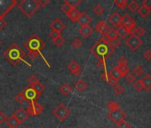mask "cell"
Masks as SVG:
<instances>
[{
	"mask_svg": "<svg viewBox=\"0 0 151 128\" xmlns=\"http://www.w3.org/2000/svg\"><path fill=\"white\" fill-rule=\"evenodd\" d=\"M16 0H0V20L5 18V16L12 11L17 5Z\"/></svg>",
	"mask_w": 151,
	"mask_h": 128,
	"instance_id": "obj_5",
	"label": "cell"
},
{
	"mask_svg": "<svg viewBox=\"0 0 151 128\" xmlns=\"http://www.w3.org/2000/svg\"><path fill=\"white\" fill-rule=\"evenodd\" d=\"M107 37L109 39L110 42L114 41L115 39L118 38V35H117V32H116V29H110L109 31V33L107 34Z\"/></svg>",
	"mask_w": 151,
	"mask_h": 128,
	"instance_id": "obj_30",
	"label": "cell"
},
{
	"mask_svg": "<svg viewBox=\"0 0 151 128\" xmlns=\"http://www.w3.org/2000/svg\"><path fill=\"white\" fill-rule=\"evenodd\" d=\"M14 100L15 101H17L18 103H22L24 101H25V97H24V94L22 93H18L15 97H14Z\"/></svg>",
	"mask_w": 151,
	"mask_h": 128,
	"instance_id": "obj_47",
	"label": "cell"
},
{
	"mask_svg": "<svg viewBox=\"0 0 151 128\" xmlns=\"http://www.w3.org/2000/svg\"><path fill=\"white\" fill-rule=\"evenodd\" d=\"M26 110H27L29 116H36L40 115L43 112L44 108L38 102L33 101V102L29 103V106H28V108H27Z\"/></svg>",
	"mask_w": 151,
	"mask_h": 128,
	"instance_id": "obj_8",
	"label": "cell"
},
{
	"mask_svg": "<svg viewBox=\"0 0 151 128\" xmlns=\"http://www.w3.org/2000/svg\"><path fill=\"white\" fill-rule=\"evenodd\" d=\"M133 87H134V88H135V90H136V91H138V92L142 91V90L144 89V87H143V84H142L141 79H138V80H136V81L133 83Z\"/></svg>",
	"mask_w": 151,
	"mask_h": 128,
	"instance_id": "obj_33",
	"label": "cell"
},
{
	"mask_svg": "<svg viewBox=\"0 0 151 128\" xmlns=\"http://www.w3.org/2000/svg\"><path fill=\"white\" fill-rule=\"evenodd\" d=\"M95 29H96V30H97L99 33H101L102 36H107V34L109 33V31L111 29L110 27H109L106 22H99L96 24Z\"/></svg>",
	"mask_w": 151,
	"mask_h": 128,
	"instance_id": "obj_14",
	"label": "cell"
},
{
	"mask_svg": "<svg viewBox=\"0 0 151 128\" xmlns=\"http://www.w3.org/2000/svg\"><path fill=\"white\" fill-rule=\"evenodd\" d=\"M93 29L89 25H87V26H83V27H81V29H79V33H80L81 36H83L85 38L90 37L91 35L93 34Z\"/></svg>",
	"mask_w": 151,
	"mask_h": 128,
	"instance_id": "obj_18",
	"label": "cell"
},
{
	"mask_svg": "<svg viewBox=\"0 0 151 128\" xmlns=\"http://www.w3.org/2000/svg\"><path fill=\"white\" fill-rule=\"evenodd\" d=\"M53 43H54V45L56 46H62L64 45V43H65V39L62 37H60L57 39L53 40Z\"/></svg>",
	"mask_w": 151,
	"mask_h": 128,
	"instance_id": "obj_45",
	"label": "cell"
},
{
	"mask_svg": "<svg viewBox=\"0 0 151 128\" xmlns=\"http://www.w3.org/2000/svg\"><path fill=\"white\" fill-rule=\"evenodd\" d=\"M80 14L81 13L79 12V10H78L77 8H73L68 14H67V16L71 22H77L80 16Z\"/></svg>",
	"mask_w": 151,
	"mask_h": 128,
	"instance_id": "obj_20",
	"label": "cell"
},
{
	"mask_svg": "<svg viewBox=\"0 0 151 128\" xmlns=\"http://www.w3.org/2000/svg\"><path fill=\"white\" fill-rule=\"evenodd\" d=\"M106 106H107V108H108V109L109 111H112V110H115V109L120 108L119 107V104L117 102H116V101H109V102L107 103Z\"/></svg>",
	"mask_w": 151,
	"mask_h": 128,
	"instance_id": "obj_32",
	"label": "cell"
},
{
	"mask_svg": "<svg viewBox=\"0 0 151 128\" xmlns=\"http://www.w3.org/2000/svg\"><path fill=\"white\" fill-rule=\"evenodd\" d=\"M125 112L121 109V108H118L115 110H112V111H109V114H108V116L109 119H111V121H113L114 123L117 124L123 120H124V117H125Z\"/></svg>",
	"mask_w": 151,
	"mask_h": 128,
	"instance_id": "obj_7",
	"label": "cell"
},
{
	"mask_svg": "<svg viewBox=\"0 0 151 128\" xmlns=\"http://www.w3.org/2000/svg\"><path fill=\"white\" fill-rule=\"evenodd\" d=\"M75 87H76V89H77L78 91L83 92V91H85V90L87 88V83H86L84 79L80 78V79L78 80L77 83H76Z\"/></svg>",
	"mask_w": 151,
	"mask_h": 128,
	"instance_id": "obj_23",
	"label": "cell"
},
{
	"mask_svg": "<svg viewBox=\"0 0 151 128\" xmlns=\"http://www.w3.org/2000/svg\"><path fill=\"white\" fill-rule=\"evenodd\" d=\"M127 65V59L124 56H121L117 60V66H126Z\"/></svg>",
	"mask_w": 151,
	"mask_h": 128,
	"instance_id": "obj_43",
	"label": "cell"
},
{
	"mask_svg": "<svg viewBox=\"0 0 151 128\" xmlns=\"http://www.w3.org/2000/svg\"><path fill=\"white\" fill-rule=\"evenodd\" d=\"M77 22L81 25V27H83V26H87V25H89V24L91 23L92 18H91L86 13H81V14H80V16H79V18L78 19Z\"/></svg>",
	"mask_w": 151,
	"mask_h": 128,
	"instance_id": "obj_17",
	"label": "cell"
},
{
	"mask_svg": "<svg viewBox=\"0 0 151 128\" xmlns=\"http://www.w3.org/2000/svg\"><path fill=\"white\" fill-rule=\"evenodd\" d=\"M143 57L145 58V60H151V50H147V51L144 52Z\"/></svg>",
	"mask_w": 151,
	"mask_h": 128,
	"instance_id": "obj_52",
	"label": "cell"
},
{
	"mask_svg": "<svg viewBox=\"0 0 151 128\" xmlns=\"http://www.w3.org/2000/svg\"><path fill=\"white\" fill-rule=\"evenodd\" d=\"M0 45H1V41H0Z\"/></svg>",
	"mask_w": 151,
	"mask_h": 128,
	"instance_id": "obj_57",
	"label": "cell"
},
{
	"mask_svg": "<svg viewBox=\"0 0 151 128\" xmlns=\"http://www.w3.org/2000/svg\"><path fill=\"white\" fill-rule=\"evenodd\" d=\"M125 80L128 83H134L136 81V76L133 73H128L125 76Z\"/></svg>",
	"mask_w": 151,
	"mask_h": 128,
	"instance_id": "obj_40",
	"label": "cell"
},
{
	"mask_svg": "<svg viewBox=\"0 0 151 128\" xmlns=\"http://www.w3.org/2000/svg\"><path fill=\"white\" fill-rule=\"evenodd\" d=\"M144 72V69L141 65L139 64H137V65L133 68V74L136 76V77H140Z\"/></svg>",
	"mask_w": 151,
	"mask_h": 128,
	"instance_id": "obj_28",
	"label": "cell"
},
{
	"mask_svg": "<svg viewBox=\"0 0 151 128\" xmlns=\"http://www.w3.org/2000/svg\"><path fill=\"white\" fill-rule=\"evenodd\" d=\"M40 53L37 52V51H35V50H29V52H28V54H27V56L29 58V60H35V59H37V57L39 55Z\"/></svg>",
	"mask_w": 151,
	"mask_h": 128,
	"instance_id": "obj_38",
	"label": "cell"
},
{
	"mask_svg": "<svg viewBox=\"0 0 151 128\" xmlns=\"http://www.w3.org/2000/svg\"><path fill=\"white\" fill-rule=\"evenodd\" d=\"M60 8H61V11H62L63 13H65L66 14H68V13L73 9V7H71V6L68 4V2H67V1H65V2H64V4L61 6V7H60Z\"/></svg>",
	"mask_w": 151,
	"mask_h": 128,
	"instance_id": "obj_37",
	"label": "cell"
},
{
	"mask_svg": "<svg viewBox=\"0 0 151 128\" xmlns=\"http://www.w3.org/2000/svg\"><path fill=\"white\" fill-rule=\"evenodd\" d=\"M108 78H109V73L107 71H104L101 74V79L105 82H108Z\"/></svg>",
	"mask_w": 151,
	"mask_h": 128,
	"instance_id": "obj_55",
	"label": "cell"
},
{
	"mask_svg": "<svg viewBox=\"0 0 151 128\" xmlns=\"http://www.w3.org/2000/svg\"><path fill=\"white\" fill-rule=\"evenodd\" d=\"M90 52L95 57H97L99 60H101V59L106 60L111 55V53L114 52V49L109 45H107V44L98 41L95 45H93L92 46Z\"/></svg>",
	"mask_w": 151,
	"mask_h": 128,
	"instance_id": "obj_3",
	"label": "cell"
},
{
	"mask_svg": "<svg viewBox=\"0 0 151 128\" xmlns=\"http://www.w3.org/2000/svg\"><path fill=\"white\" fill-rule=\"evenodd\" d=\"M31 86L34 88V90L37 92V93L39 96H41L42 93L45 90V85H44V84H42L40 81L37 82V83H36V84H34V85H31Z\"/></svg>",
	"mask_w": 151,
	"mask_h": 128,
	"instance_id": "obj_24",
	"label": "cell"
},
{
	"mask_svg": "<svg viewBox=\"0 0 151 128\" xmlns=\"http://www.w3.org/2000/svg\"><path fill=\"white\" fill-rule=\"evenodd\" d=\"M22 93L24 94L25 101H27L29 103L36 101V100H37L40 97L31 86H29L28 87H26L24 91L22 92Z\"/></svg>",
	"mask_w": 151,
	"mask_h": 128,
	"instance_id": "obj_10",
	"label": "cell"
},
{
	"mask_svg": "<svg viewBox=\"0 0 151 128\" xmlns=\"http://www.w3.org/2000/svg\"><path fill=\"white\" fill-rule=\"evenodd\" d=\"M24 45H25V47L27 48V49H29V50H35V51H37L41 55H42V57H43V59L45 60V63L47 64V66L48 67H50L49 66V63H48V61L45 59V57H44V55L42 54V52H41V51L45 47V43L37 36V35H36V34H33L32 36H30L29 37V39H28V41H26L25 43H24Z\"/></svg>",
	"mask_w": 151,
	"mask_h": 128,
	"instance_id": "obj_4",
	"label": "cell"
},
{
	"mask_svg": "<svg viewBox=\"0 0 151 128\" xmlns=\"http://www.w3.org/2000/svg\"><path fill=\"white\" fill-rule=\"evenodd\" d=\"M50 28L52 29V30H55L58 32H61L62 30H64L65 29V24L63 23V22L60 19H55L50 25Z\"/></svg>",
	"mask_w": 151,
	"mask_h": 128,
	"instance_id": "obj_16",
	"label": "cell"
},
{
	"mask_svg": "<svg viewBox=\"0 0 151 128\" xmlns=\"http://www.w3.org/2000/svg\"><path fill=\"white\" fill-rule=\"evenodd\" d=\"M38 3L40 5V7H45L50 4V1L49 0H38Z\"/></svg>",
	"mask_w": 151,
	"mask_h": 128,
	"instance_id": "obj_54",
	"label": "cell"
},
{
	"mask_svg": "<svg viewBox=\"0 0 151 128\" xmlns=\"http://www.w3.org/2000/svg\"><path fill=\"white\" fill-rule=\"evenodd\" d=\"M142 6L151 10V0H144L142 2Z\"/></svg>",
	"mask_w": 151,
	"mask_h": 128,
	"instance_id": "obj_53",
	"label": "cell"
},
{
	"mask_svg": "<svg viewBox=\"0 0 151 128\" xmlns=\"http://www.w3.org/2000/svg\"><path fill=\"white\" fill-rule=\"evenodd\" d=\"M52 114L54 115V116L59 119L60 121H65V119H67L69 115H70V110L68 107H66L64 104H59L52 111Z\"/></svg>",
	"mask_w": 151,
	"mask_h": 128,
	"instance_id": "obj_6",
	"label": "cell"
},
{
	"mask_svg": "<svg viewBox=\"0 0 151 128\" xmlns=\"http://www.w3.org/2000/svg\"><path fill=\"white\" fill-rule=\"evenodd\" d=\"M109 75L111 76L112 78H115L116 80H117V81L122 78L121 73H120L119 69H118L117 66H115L114 68H112V69L110 70V71L109 72Z\"/></svg>",
	"mask_w": 151,
	"mask_h": 128,
	"instance_id": "obj_25",
	"label": "cell"
},
{
	"mask_svg": "<svg viewBox=\"0 0 151 128\" xmlns=\"http://www.w3.org/2000/svg\"><path fill=\"white\" fill-rule=\"evenodd\" d=\"M6 124L9 128H16L19 124H21L14 115H12L8 119H6Z\"/></svg>",
	"mask_w": 151,
	"mask_h": 128,
	"instance_id": "obj_21",
	"label": "cell"
},
{
	"mask_svg": "<svg viewBox=\"0 0 151 128\" xmlns=\"http://www.w3.org/2000/svg\"><path fill=\"white\" fill-rule=\"evenodd\" d=\"M18 6L22 14L29 18L34 16L35 14L41 8L38 0H22L18 4Z\"/></svg>",
	"mask_w": 151,
	"mask_h": 128,
	"instance_id": "obj_2",
	"label": "cell"
},
{
	"mask_svg": "<svg viewBox=\"0 0 151 128\" xmlns=\"http://www.w3.org/2000/svg\"><path fill=\"white\" fill-rule=\"evenodd\" d=\"M132 51H136L141 45H142V40L140 37L135 36V35H132L130 36L124 43Z\"/></svg>",
	"mask_w": 151,
	"mask_h": 128,
	"instance_id": "obj_9",
	"label": "cell"
},
{
	"mask_svg": "<svg viewBox=\"0 0 151 128\" xmlns=\"http://www.w3.org/2000/svg\"><path fill=\"white\" fill-rule=\"evenodd\" d=\"M116 128H130V124L127 121L123 120L116 124Z\"/></svg>",
	"mask_w": 151,
	"mask_h": 128,
	"instance_id": "obj_42",
	"label": "cell"
},
{
	"mask_svg": "<svg viewBox=\"0 0 151 128\" xmlns=\"http://www.w3.org/2000/svg\"><path fill=\"white\" fill-rule=\"evenodd\" d=\"M60 93H61L62 95L68 96V94L71 93L72 88L70 87V86H69L68 83H65V84H63V85H61V86H60Z\"/></svg>",
	"mask_w": 151,
	"mask_h": 128,
	"instance_id": "obj_22",
	"label": "cell"
},
{
	"mask_svg": "<svg viewBox=\"0 0 151 128\" xmlns=\"http://www.w3.org/2000/svg\"><path fill=\"white\" fill-rule=\"evenodd\" d=\"M113 91H114V93H115L116 94L121 95V94H123V93H124V86H123L122 85H116V86L114 87Z\"/></svg>",
	"mask_w": 151,
	"mask_h": 128,
	"instance_id": "obj_34",
	"label": "cell"
},
{
	"mask_svg": "<svg viewBox=\"0 0 151 128\" xmlns=\"http://www.w3.org/2000/svg\"><path fill=\"white\" fill-rule=\"evenodd\" d=\"M127 7H128V9H129L131 12L134 13V12L138 11L139 6V4H138L136 1H131L129 4H127Z\"/></svg>",
	"mask_w": 151,
	"mask_h": 128,
	"instance_id": "obj_29",
	"label": "cell"
},
{
	"mask_svg": "<svg viewBox=\"0 0 151 128\" xmlns=\"http://www.w3.org/2000/svg\"><path fill=\"white\" fill-rule=\"evenodd\" d=\"M71 45L73 47H75V48H80L83 45V43H82L81 39H79V38H75V39L72 40Z\"/></svg>",
	"mask_w": 151,
	"mask_h": 128,
	"instance_id": "obj_39",
	"label": "cell"
},
{
	"mask_svg": "<svg viewBox=\"0 0 151 128\" xmlns=\"http://www.w3.org/2000/svg\"><path fill=\"white\" fill-rule=\"evenodd\" d=\"M66 1L73 8H77V6L81 3V0H66Z\"/></svg>",
	"mask_w": 151,
	"mask_h": 128,
	"instance_id": "obj_41",
	"label": "cell"
},
{
	"mask_svg": "<svg viewBox=\"0 0 151 128\" xmlns=\"http://www.w3.org/2000/svg\"><path fill=\"white\" fill-rule=\"evenodd\" d=\"M117 67L119 69V71H120L122 77H125L129 73L130 69H129L128 65H126V66H117Z\"/></svg>",
	"mask_w": 151,
	"mask_h": 128,
	"instance_id": "obj_35",
	"label": "cell"
},
{
	"mask_svg": "<svg viewBox=\"0 0 151 128\" xmlns=\"http://www.w3.org/2000/svg\"><path fill=\"white\" fill-rule=\"evenodd\" d=\"M4 56L12 64V65H18V63L22 62V61L29 65V64L24 60L25 53H24L23 50H22V48L16 43H14L11 46H9L5 51Z\"/></svg>",
	"mask_w": 151,
	"mask_h": 128,
	"instance_id": "obj_1",
	"label": "cell"
},
{
	"mask_svg": "<svg viewBox=\"0 0 151 128\" xmlns=\"http://www.w3.org/2000/svg\"><path fill=\"white\" fill-rule=\"evenodd\" d=\"M6 26V20H5V19L0 20V29H3Z\"/></svg>",
	"mask_w": 151,
	"mask_h": 128,
	"instance_id": "obj_56",
	"label": "cell"
},
{
	"mask_svg": "<svg viewBox=\"0 0 151 128\" xmlns=\"http://www.w3.org/2000/svg\"><path fill=\"white\" fill-rule=\"evenodd\" d=\"M135 25H136V22L130 14H125L122 17V26L124 27L128 31H130L132 29L135 28Z\"/></svg>",
	"mask_w": 151,
	"mask_h": 128,
	"instance_id": "obj_11",
	"label": "cell"
},
{
	"mask_svg": "<svg viewBox=\"0 0 151 128\" xmlns=\"http://www.w3.org/2000/svg\"><path fill=\"white\" fill-rule=\"evenodd\" d=\"M68 70L74 75V76H78L79 74H81L82 70H81V67L79 65V63L77 62L76 60H72L68 63Z\"/></svg>",
	"mask_w": 151,
	"mask_h": 128,
	"instance_id": "obj_12",
	"label": "cell"
},
{
	"mask_svg": "<svg viewBox=\"0 0 151 128\" xmlns=\"http://www.w3.org/2000/svg\"><path fill=\"white\" fill-rule=\"evenodd\" d=\"M138 14H139V16H140V17H142V18H146V17H147V16L149 15V14H150V10H149L148 8H147V7L143 6H140L139 7V9H138Z\"/></svg>",
	"mask_w": 151,
	"mask_h": 128,
	"instance_id": "obj_27",
	"label": "cell"
},
{
	"mask_svg": "<svg viewBox=\"0 0 151 128\" xmlns=\"http://www.w3.org/2000/svg\"><path fill=\"white\" fill-rule=\"evenodd\" d=\"M6 121V116L4 111H0V124H4Z\"/></svg>",
	"mask_w": 151,
	"mask_h": 128,
	"instance_id": "obj_51",
	"label": "cell"
},
{
	"mask_svg": "<svg viewBox=\"0 0 151 128\" xmlns=\"http://www.w3.org/2000/svg\"><path fill=\"white\" fill-rule=\"evenodd\" d=\"M14 116L18 119V121H19L20 124L24 123V122L28 119V117H29V115H28L27 110L24 109L23 108L18 109L14 112Z\"/></svg>",
	"mask_w": 151,
	"mask_h": 128,
	"instance_id": "obj_13",
	"label": "cell"
},
{
	"mask_svg": "<svg viewBox=\"0 0 151 128\" xmlns=\"http://www.w3.org/2000/svg\"><path fill=\"white\" fill-rule=\"evenodd\" d=\"M120 44H121V39H120V38H116V39H115L114 41L110 42V43H109V45L115 50L116 47H118V46L120 45Z\"/></svg>",
	"mask_w": 151,
	"mask_h": 128,
	"instance_id": "obj_46",
	"label": "cell"
},
{
	"mask_svg": "<svg viewBox=\"0 0 151 128\" xmlns=\"http://www.w3.org/2000/svg\"><path fill=\"white\" fill-rule=\"evenodd\" d=\"M108 83L110 85V86H116L117 85V80H116L114 78H112L111 76L109 75V78H108Z\"/></svg>",
	"mask_w": 151,
	"mask_h": 128,
	"instance_id": "obj_50",
	"label": "cell"
},
{
	"mask_svg": "<svg viewBox=\"0 0 151 128\" xmlns=\"http://www.w3.org/2000/svg\"><path fill=\"white\" fill-rule=\"evenodd\" d=\"M60 37H61V34L60 32L55 31V30H51V32H50V37L52 38V41L55 40V39H57Z\"/></svg>",
	"mask_w": 151,
	"mask_h": 128,
	"instance_id": "obj_44",
	"label": "cell"
},
{
	"mask_svg": "<svg viewBox=\"0 0 151 128\" xmlns=\"http://www.w3.org/2000/svg\"><path fill=\"white\" fill-rule=\"evenodd\" d=\"M143 87L146 91H150L151 90V75L150 74H146L141 79Z\"/></svg>",
	"mask_w": 151,
	"mask_h": 128,
	"instance_id": "obj_19",
	"label": "cell"
},
{
	"mask_svg": "<svg viewBox=\"0 0 151 128\" xmlns=\"http://www.w3.org/2000/svg\"><path fill=\"white\" fill-rule=\"evenodd\" d=\"M116 32H117L118 37H120V39H124L129 35V31L124 27H123L122 25L116 29Z\"/></svg>",
	"mask_w": 151,
	"mask_h": 128,
	"instance_id": "obj_26",
	"label": "cell"
},
{
	"mask_svg": "<svg viewBox=\"0 0 151 128\" xmlns=\"http://www.w3.org/2000/svg\"><path fill=\"white\" fill-rule=\"evenodd\" d=\"M114 3L121 10H124L125 7H127V2L125 1V0H115Z\"/></svg>",
	"mask_w": 151,
	"mask_h": 128,
	"instance_id": "obj_31",
	"label": "cell"
},
{
	"mask_svg": "<svg viewBox=\"0 0 151 128\" xmlns=\"http://www.w3.org/2000/svg\"><path fill=\"white\" fill-rule=\"evenodd\" d=\"M28 81L29 82V84H30V86H31V85H34V84H36L37 82H38L39 79L37 78V77L36 75H31V76L29 77Z\"/></svg>",
	"mask_w": 151,
	"mask_h": 128,
	"instance_id": "obj_49",
	"label": "cell"
},
{
	"mask_svg": "<svg viewBox=\"0 0 151 128\" xmlns=\"http://www.w3.org/2000/svg\"><path fill=\"white\" fill-rule=\"evenodd\" d=\"M93 13H94L95 14H97V15H101V14H102V13H103L104 9H103L102 6H101V4H98V5H96V6L93 7Z\"/></svg>",
	"mask_w": 151,
	"mask_h": 128,
	"instance_id": "obj_36",
	"label": "cell"
},
{
	"mask_svg": "<svg viewBox=\"0 0 151 128\" xmlns=\"http://www.w3.org/2000/svg\"><path fill=\"white\" fill-rule=\"evenodd\" d=\"M97 67L100 70H106V62H105V60H103V59L99 60H98V63H97Z\"/></svg>",
	"mask_w": 151,
	"mask_h": 128,
	"instance_id": "obj_48",
	"label": "cell"
},
{
	"mask_svg": "<svg viewBox=\"0 0 151 128\" xmlns=\"http://www.w3.org/2000/svg\"><path fill=\"white\" fill-rule=\"evenodd\" d=\"M109 22L111 25H113L114 27L118 28L119 26L122 25V16L118 14V13H114L113 14H111V16L109 18Z\"/></svg>",
	"mask_w": 151,
	"mask_h": 128,
	"instance_id": "obj_15",
	"label": "cell"
}]
</instances>
